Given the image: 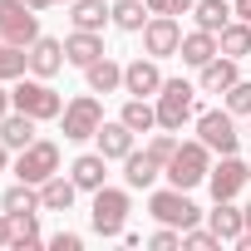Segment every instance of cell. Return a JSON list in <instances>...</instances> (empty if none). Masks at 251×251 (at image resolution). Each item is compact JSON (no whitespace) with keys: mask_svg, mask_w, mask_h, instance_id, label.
Returning <instances> with one entry per match:
<instances>
[{"mask_svg":"<svg viewBox=\"0 0 251 251\" xmlns=\"http://www.w3.org/2000/svg\"><path fill=\"white\" fill-rule=\"evenodd\" d=\"M163 173H168L173 187L192 192V187L207 182V173H212V148H207L202 138H197V143H177V153H173V163H168Z\"/></svg>","mask_w":251,"mask_h":251,"instance_id":"6da1fadb","label":"cell"},{"mask_svg":"<svg viewBox=\"0 0 251 251\" xmlns=\"http://www.w3.org/2000/svg\"><path fill=\"white\" fill-rule=\"evenodd\" d=\"M192 108H197V89L187 79H163V89H158V128L177 133L192 118Z\"/></svg>","mask_w":251,"mask_h":251,"instance_id":"7a4b0ae2","label":"cell"},{"mask_svg":"<svg viewBox=\"0 0 251 251\" xmlns=\"http://www.w3.org/2000/svg\"><path fill=\"white\" fill-rule=\"evenodd\" d=\"M89 222H94V231H99V236H123V222H128V192L103 182V187L94 192Z\"/></svg>","mask_w":251,"mask_h":251,"instance_id":"3957f363","label":"cell"},{"mask_svg":"<svg viewBox=\"0 0 251 251\" xmlns=\"http://www.w3.org/2000/svg\"><path fill=\"white\" fill-rule=\"evenodd\" d=\"M0 40L30 50V45L40 40V15H35V5H25V0H0Z\"/></svg>","mask_w":251,"mask_h":251,"instance_id":"277c9868","label":"cell"},{"mask_svg":"<svg viewBox=\"0 0 251 251\" xmlns=\"http://www.w3.org/2000/svg\"><path fill=\"white\" fill-rule=\"evenodd\" d=\"M10 99H15V108H20V113H30V118H40V123L64 113V99H59L40 74H35V79H20V84L10 89Z\"/></svg>","mask_w":251,"mask_h":251,"instance_id":"5b68a950","label":"cell"},{"mask_svg":"<svg viewBox=\"0 0 251 251\" xmlns=\"http://www.w3.org/2000/svg\"><path fill=\"white\" fill-rule=\"evenodd\" d=\"M59 123H64V138H69V143L94 138V133H99V123H103V103L94 99V89H89V94H79V99H69V103H64V113H59Z\"/></svg>","mask_w":251,"mask_h":251,"instance_id":"8992f818","label":"cell"},{"mask_svg":"<svg viewBox=\"0 0 251 251\" xmlns=\"http://www.w3.org/2000/svg\"><path fill=\"white\" fill-rule=\"evenodd\" d=\"M148 212H153V217H158L163 226H182V231L202 222L197 202H192V197H187L182 187H163V192H153V197H148Z\"/></svg>","mask_w":251,"mask_h":251,"instance_id":"52a82bcc","label":"cell"},{"mask_svg":"<svg viewBox=\"0 0 251 251\" xmlns=\"http://www.w3.org/2000/svg\"><path fill=\"white\" fill-rule=\"evenodd\" d=\"M54 173H59V148H54V143L35 138L30 148H20V158H15V177H20V182H35V187H40V182H50Z\"/></svg>","mask_w":251,"mask_h":251,"instance_id":"ba28073f","label":"cell"},{"mask_svg":"<svg viewBox=\"0 0 251 251\" xmlns=\"http://www.w3.org/2000/svg\"><path fill=\"white\" fill-rule=\"evenodd\" d=\"M197 138L212 148V153H236V113L231 108H212V113H202L197 118Z\"/></svg>","mask_w":251,"mask_h":251,"instance_id":"9c48e42d","label":"cell"},{"mask_svg":"<svg viewBox=\"0 0 251 251\" xmlns=\"http://www.w3.org/2000/svg\"><path fill=\"white\" fill-rule=\"evenodd\" d=\"M177 50H182V25H177L173 15H153V20L143 25V54L168 59V54H177Z\"/></svg>","mask_w":251,"mask_h":251,"instance_id":"30bf717a","label":"cell"},{"mask_svg":"<svg viewBox=\"0 0 251 251\" xmlns=\"http://www.w3.org/2000/svg\"><path fill=\"white\" fill-rule=\"evenodd\" d=\"M207 187H212L217 202H222V197H236V192L246 187V163H241L236 153H222V163L207 173Z\"/></svg>","mask_w":251,"mask_h":251,"instance_id":"8fae6325","label":"cell"},{"mask_svg":"<svg viewBox=\"0 0 251 251\" xmlns=\"http://www.w3.org/2000/svg\"><path fill=\"white\" fill-rule=\"evenodd\" d=\"M123 89H128L133 99H148V94H158V89H163V69H158V59L148 54V59L123 64Z\"/></svg>","mask_w":251,"mask_h":251,"instance_id":"7c38bea8","label":"cell"},{"mask_svg":"<svg viewBox=\"0 0 251 251\" xmlns=\"http://www.w3.org/2000/svg\"><path fill=\"white\" fill-rule=\"evenodd\" d=\"M94 138H99V153H103V158L113 163V158H128V153H133V138H138V133H133V128H128L123 118H113V123L103 118Z\"/></svg>","mask_w":251,"mask_h":251,"instance_id":"4fadbf2b","label":"cell"},{"mask_svg":"<svg viewBox=\"0 0 251 251\" xmlns=\"http://www.w3.org/2000/svg\"><path fill=\"white\" fill-rule=\"evenodd\" d=\"M64 64H69V54H64V40H50V35H40V40L30 45V69H35L40 79H54Z\"/></svg>","mask_w":251,"mask_h":251,"instance_id":"5bb4252c","label":"cell"},{"mask_svg":"<svg viewBox=\"0 0 251 251\" xmlns=\"http://www.w3.org/2000/svg\"><path fill=\"white\" fill-rule=\"evenodd\" d=\"M207 222H212V231H217L222 241H236V236L246 231V207H236V197H222V202L207 212Z\"/></svg>","mask_w":251,"mask_h":251,"instance_id":"9a60e30c","label":"cell"},{"mask_svg":"<svg viewBox=\"0 0 251 251\" xmlns=\"http://www.w3.org/2000/svg\"><path fill=\"white\" fill-rule=\"evenodd\" d=\"M236 79H241V74H236V59H231V54H217V59H207V64L197 69V84H202L207 94H226Z\"/></svg>","mask_w":251,"mask_h":251,"instance_id":"2e32d148","label":"cell"},{"mask_svg":"<svg viewBox=\"0 0 251 251\" xmlns=\"http://www.w3.org/2000/svg\"><path fill=\"white\" fill-rule=\"evenodd\" d=\"M35 123L40 118H30V113H20V108H10L5 118H0V143H5V148H30L35 143Z\"/></svg>","mask_w":251,"mask_h":251,"instance_id":"e0dca14e","label":"cell"},{"mask_svg":"<svg viewBox=\"0 0 251 251\" xmlns=\"http://www.w3.org/2000/svg\"><path fill=\"white\" fill-rule=\"evenodd\" d=\"M182 64H192V69H202L207 59H217L222 54V45H217V35L212 30H192V35H182Z\"/></svg>","mask_w":251,"mask_h":251,"instance_id":"ac0fdd59","label":"cell"},{"mask_svg":"<svg viewBox=\"0 0 251 251\" xmlns=\"http://www.w3.org/2000/svg\"><path fill=\"white\" fill-rule=\"evenodd\" d=\"M69 177L79 182V192H99L103 177H108V158H103V153H84V158H74Z\"/></svg>","mask_w":251,"mask_h":251,"instance_id":"d6986e66","label":"cell"},{"mask_svg":"<svg viewBox=\"0 0 251 251\" xmlns=\"http://www.w3.org/2000/svg\"><path fill=\"white\" fill-rule=\"evenodd\" d=\"M74 192H79V182L64 177V173H54L50 182H40V207L45 212H69L74 207Z\"/></svg>","mask_w":251,"mask_h":251,"instance_id":"ffe728a7","label":"cell"},{"mask_svg":"<svg viewBox=\"0 0 251 251\" xmlns=\"http://www.w3.org/2000/svg\"><path fill=\"white\" fill-rule=\"evenodd\" d=\"M69 20H74V30H103L108 20H113V5H103V0H69Z\"/></svg>","mask_w":251,"mask_h":251,"instance_id":"44dd1931","label":"cell"},{"mask_svg":"<svg viewBox=\"0 0 251 251\" xmlns=\"http://www.w3.org/2000/svg\"><path fill=\"white\" fill-rule=\"evenodd\" d=\"M158 173H163V163H158L148 148L123 158V182H128V187H153V182H158Z\"/></svg>","mask_w":251,"mask_h":251,"instance_id":"7402d4cb","label":"cell"},{"mask_svg":"<svg viewBox=\"0 0 251 251\" xmlns=\"http://www.w3.org/2000/svg\"><path fill=\"white\" fill-rule=\"evenodd\" d=\"M64 54H69V64H79V69H89L94 59H103V40H99L94 30H74V35L64 40Z\"/></svg>","mask_w":251,"mask_h":251,"instance_id":"603a6c76","label":"cell"},{"mask_svg":"<svg viewBox=\"0 0 251 251\" xmlns=\"http://www.w3.org/2000/svg\"><path fill=\"white\" fill-rule=\"evenodd\" d=\"M192 15H197V30H212V35H222V30L236 20V10L226 5V0H197Z\"/></svg>","mask_w":251,"mask_h":251,"instance_id":"cb8c5ba5","label":"cell"},{"mask_svg":"<svg viewBox=\"0 0 251 251\" xmlns=\"http://www.w3.org/2000/svg\"><path fill=\"white\" fill-rule=\"evenodd\" d=\"M148 20H153L148 0H118V5H113V25H118V30H128V35H143Z\"/></svg>","mask_w":251,"mask_h":251,"instance_id":"d4e9b609","label":"cell"},{"mask_svg":"<svg viewBox=\"0 0 251 251\" xmlns=\"http://www.w3.org/2000/svg\"><path fill=\"white\" fill-rule=\"evenodd\" d=\"M84 74H89V89H94V94H113V89H123V64H113L108 54L94 59Z\"/></svg>","mask_w":251,"mask_h":251,"instance_id":"484cf974","label":"cell"},{"mask_svg":"<svg viewBox=\"0 0 251 251\" xmlns=\"http://www.w3.org/2000/svg\"><path fill=\"white\" fill-rule=\"evenodd\" d=\"M118 118L128 123L133 133H153V128H158V103H148V99H128Z\"/></svg>","mask_w":251,"mask_h":251,"instance_id":"4316f807","label":"cell"},{"mask_svg":"<svg viewBox=\"0 0 251 251\" xmlns=\"http://www.w3.org/2000/svg\"><path fill=\"white\" fill-rule=\"evenodd\" d=\"M217 45H222V54H231V59L251 54V20H231V25L217 35Z\"/></svg>","mask_w":251,"mask_h":251,"instance_id":"83f0119b","label":"cell"},{"mask_svg":"<svg viewBox=\"0 0 251 251\" xmlns=\"http://www.w3.org/2000/svg\"><path fill=\"white\" fill-rule=\"evenodd\" d=\"M25 69H30V54H25L20 45H5V40H0V84L25 79Z\"/></svg>","mask_w":251,"mask_h":251,"instance_id":"f1b7e54d","label":"cell"},{"mask_svg":"<svg viewBox=\"0 0 251 251\" xmlns=\"http://www.w3.org/2000/svg\"><path fill=\"white\" fill-rule=\"evenodd\" d=\"M0 207L5 212H40V187L35 182H15L5 197H0Z\"/></svg>","mask_w":251,"mask_h":251,"instance_id":"f546056e","label":"cell"},{"mask_svg":"<svg viewBox=\"0 0 251 251\" xmlns=\"http://www.w3.org/2000/svg\"><path fill=\"white\" fill-rule=\"evenodd\" d=\"M10 226H15V241H10V246H20V251L40 246V222H35V212H10Z\"/></svg>","mask_w":251,"mask_h":251,"instance_id":"4dcf8cb0","label":"cell"},{"mask_svg":"<svg viewBox=\"0 0 251 251\" xmlns=\"http://www.w3.org/2000/svg\"><path fill=\"white\" fill-rule=\"evenodd\" d=\"M182 246H192V251H217L222 236H217L212 226H207V231H202V226H187V231H182Z\"/></svg>","mask_w":251,"mask_h":251,"instance_id":"1f68e13d","label":"cell"},{"mask_svg":"<svg viewBox=\"0 0 251 251\" xmlns=\"http://www.w3.org/2000/svg\"><path fill=\"white\" fill-rule=\"evenodd\" d=\"M148 153H153V158H158V163L168 168V163H173V153H177V138H173V133L163 128V133H153V138H148Z\"/></svg>","mask_w":251,"mask_h":251,"instance_id":"d6a6232c","label":"cell"},{"mask_svg":"<svg viewBox=\"0 0 251 251\" xmlns=\"http://www.w3.org/2000/svg\"><path fill=\"white\" fill-rule=\"evenodd\" d=\"M226 108H231V113H246V118H251V84H246V79H236V84L226 89Z\"/></svg>","mask_w":251,"mask_h":251,"instance_id":"836d02e7","label":"cell"},{"mask_svg":"<svg viewBox=\"0 0 251 251\" xmlns=\"http://www.w3.org/2000/svg\"><path fill=\"white\" fill-rule=\"evenodd\" d=\"M148 246H153V251H173V246H182V226H163V231H153Z\"/></svg>","mask_w":251,"mask_h":251,"instance_id":"e575fe53","label":"cell"},{"mask_svg":"<svg viewBox=\"0 0 251 251\" xmlns=\"http://www.w3.org/2000/svg\"><path fill=\"white\" fill-rule=\"evenodd\" d=\"M50 246H54V251H79L84 236H79V231H59V236H50Z\"/></svg>","mask_w":251,"mask_h":251,"instance_id":"d590c367","label":"cell"},{"mask_svg":"<svg viewBox=\"0 0 251 251\" xmlns=\"http://www.w3.org/2000/svg\"><path fill=\"white\" fill-rule=\"evenodd\" d=\"M15 241V226H10V212H0V246Z\"/></svg>","mask_w":251,"mask_h":251,"instance_id":"8d00e7d4","label":"cell"},{"mask_svg":"<svg viewBox=\"0 0 251 251\" xmlns=\"http://www.w3.org/2000/svg\"><path fill=\"white\" fill-rule=\"evenodd\" d=\"M10 108H15V99H10V89H5V84H0V118H5Z\"/></svg>","mask_w":251,"mask_h":251,"instance_id":"74e56055","label":"cell"},{"mask_svg":"<svg viewBox=\"0 0 251 251\" xmlns=\"http://www.w3.org/2000/svg\"><path fill=\"white\" fill-rule=\"evenodd\" d=\"M148 10L153 15H173V0H148Z\"/></svg>","mask_w":251,"mask_h":251,"instance_id":"f35d334b","label":"cell"},{"mask_svg":"<svg viewBox=\"0 0 251 251\" xmlns=\"http://www.w3.org/2000/svg\"><path fill=\"white\" fill-rule=\"evenodd\" d=\"M231 10H236V20H251V0H236Z\"/></svg>","mask_w":251,"mask_h":251,"instance_id":"ab89813d","label":"cell"},{"mask_svg":"<svg viewBox=\"0 0 251 251\" xmlns=\"http://www.w3.org/2000/svg\"><path fill=\"white\" fill-rule=\"evenodd\" d=\"M197 0H173V15H182V10H192Z\"/></svg>","mask_w":251,"mask_h":251,"instance_id":"60d3db41","label":"cell"},{"mask_svg":"<svg viewBox=\"0 0 251 251\" xmlns=\"http://www.w3.org/2000/svg\"><path fill=\"white\" fill-rule=\"evenodd\" d=\"M25 5H35V10H50V5H59V0H25Z\"/></svg>","mask_w":251,"mask_h":251,"instance_id":"b9f144b4","label":"cell"},{"mask_svg":"<svg viewBox=\"0 0 251 251\" xmlns=\"http://www.w3.org/2000/svg\"><path fill=\"white\" fill-rule=\"evenodd\" d=\"M5 168H10V148H5V143H0V173H5Z\"/></svg>","mask_w":251,"mask_h":251,"instance_id":"7bdbcfd3","label":"cell"},{"mask_svg":"<svg viewBox=\"0 0 251 251\" xmlns=\"http://www.w3.org/2000/svg\"><path fill=\"white\" fill-rule=\"evenodd\" d=\"M246 231H251V207H246Z\"/></svg>","mask_w":251,"mask_h":251,"instance_id":"ee69618b","label":"cell"},{"mask_svg":"<svg viewBox=\"0 0 251 251\" xmlns=\"http://www.w3.org/2000/svg\"><path fill=\"white\" fill-rule=\"evenodd\" d=\"M246 182H251V163H246Z\"/></svg>","mask_w":251,"mask_h":251,"instance_id":"f6af8a7d","label":"cell"}]
</instances>
